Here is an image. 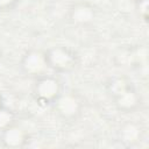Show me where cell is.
Here are the masks:
<instances>
[{
  "instance_id": "obj_1",
  "label": "cell",
  "mask_w": 149,
  "mask_h": 149,
  "mask_svg": "<svg viewBox=\"0 0 149 149\" xmlns=\"http://www.w3.org/2000/svg\"><path fill=\"white\" fill-rule=\"evenodd\" d=\"M106 91L119 112L134 113L141 106L142 98L130 79L126 76L119 74L111 77L106 83Z\"/></svg>"
},
{
  "instance_id": "obj_2",
  "label": "cell",
  "mask_w": 149,
  "mask_h": 149,
  "mask_svg": "<svg viewBox=\"0 0 149 149\" xmlns=\"http://www.w3.org/2000/svg\"><path fill=\"white\" fill-rule=\"evenodd\" d=\"M63 84L55 74H43L34 79L31 94L36 104L41 107H51L63 92Z\"/></svg>"
},
{
  "instance_id": "obj_3",
  "label": "cell",
  "mask_w": 149,
  "mask_h": 149,
  "mask_svg": "<svg viewBox=\"0 0 149 149\" xmlns=\"http://www.w3.org/2000/svg\"><path fill=\"white\" fill-rule=\"evenodd\" d=\"M49 69L56 73H71L79 65V56L69 45L57 44L45 50Z\"/></svg>"
},
{
  "instance_id": "obj_4",
  "label": "cell",
  "mask_w": 149,
  "mask_h": 149,
  "mask_svg": "<svg viewBox=\"0 0 149 149\" xmlns=\"http://www.w3.org/2000/svg\"><path fill=\"white\" fill-rule=\"evenodd\" d=\"M51 107L59 119L64 121H74L83 112L84 101L77 92L63 91Z\"/></svg>"
},
{
  "instance_id": "obj_5",
  "label": "cell",
  "mask_w": 149,
  "mask_h": 149,
  "mask_svg": "<svg viewBox=\"0 0 149 149\" xmlns=\"http://www.w3.org/2000/svg\"><path fill=\"white\" fill-rule=\"evenodd\" d=\"M20 71L33 79H36L45 73H48L49 65L45 56V50L31 48L28 49L21 57L19 62Z\"/></svg>"
},
{
  "instance_id": "obj_6",
  "label": "cell",
  "mask_w": 149,
  "mask_h": 149,
  "mask_svg": "<svg viewBox=\"0 0 149 149\" xmlns=\"http://www.w3.org/2000/svg\"><path fill=\"white\" fill-rule=\"evenodd\" d=\"M68 17L73 26H90L97 17V9L92 3L87 1H77L69 8Z\"/></svg>"
},
{
  "instance_id": "obj_7",
  "label": "cell",
  "mask_w": 149,
  "mask_h": 149,
  "mask_svg": "<svg viewBox=\"0 0 149 149\" xmlns=\"http://www.w3.org/2000/svg\"><path fill=\"white\" fill-rule=\"evenodd\" d=\"M28 141V134L24 128L17 125L15 121L0 130V142L2 147L17 149L24 147Z\"/></svg>"
},
{
  "instance_id": "obj_8",
  "label": "cell",
  "mask_w": 149,
  "mask_h": 149,
  "mask_svg": "<svg viewBox=\"0 0 149 149\" xmlns=\"http://www.w3.org/2000/svg\"><path fill=\"white\" fill-rule=\"evenodd\" d=\"M141 136H142V128L137 122L134 121L125 122L119 129V139L128 146L139 142Z\"/></svg>"
},
{
  "instance_id": "obj_9",
  "label": "cell",
  "mask_w": 149,
  "mask_h": 149,
  "mask_svg": "<svg viewBox=\"0 0 149 149\" xmlns=\"http://www.w3.org/2000/svg\"><path fill=\"white\" fill-rule=\"evenodd\" d=\"M14 120V114L10 109L6 108L5 106H2L0 108V130H2L3 128H6L7 126H9L10 123H13Z\"/></svg>"
},
{
  "instance_id": "obj_10",
  "label": "cell",
  "mask_w": 149,
  "mask_h": 149,
  "mask_svg": "<svg viewBox=\"0 0 149 149\" xmlns=\"http://www.w3.org/2000/svg\"><path fill=\"white\" fill-rule=\"evenodd\" d=\"M135 8H136V12H137L139 16L147 21V17H148V0H136Z\"/></svg>"
},
{
  "instance_id": "obj_11",
  "label": "cell",
  "mask_w": 149,
  "mask_h": 149,
  "mask_svg": "<svg viewBox=\"0 0 149 149\" xmlns=\"http://www.w3.org/2000/svg\"><path fill=\"white\" fill-rule=\"evenodd\" d=\"M20 0H0V12H9L13 10Z\"/></svg>"
},
{
  "instance_id": "obj_12",
  "label": "cell",
  "mask_w": 149,
  "mask_h": 149,
  "mask_svg": "<svg viewBox=\"0 0 149 149\" xmlns=\"http://www.w3.org/2000/svg\"><path fill=\"white\" fill-rule=\"evenodd\" d=\"M3 106V104H2V97H1V94H0V108Z\"/></svg>"
},
{
  "instance_id": "obj_13",
  "label": "cell",
  "mask_w": 149,
  "mask_h": 149,
  "mask_svg": "<svg viewBox=\"0 0 149 149\" xmlns=\"http://www.w3.org/2000/svg\"><path fill=\"white\" fill-rule=\"evenodd\" d=\"M2 55H3V54H2V49L0 48V61H1V58H2Z\"/></svg>"
}]
</instances>
